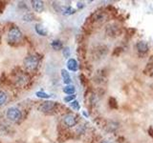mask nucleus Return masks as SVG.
Wrapping results in <instances>:
<instances>
[{
  "mask_svg": "<svg viewBox=\"0 0 153 143\" xmlns=\"http://www.w3.org/2000/svg\"><path fill=\"white\" fill-rule=\"evenodd\" d=\"M22 39V32L16 26H13L9 30L8 32V42L10 44H18Z\"/></svg>",
  "mask_w": 153,
  "mask_h": 143,
  "instance_id": "f257e3e1",
  "label": "nucleus"
},
{
  "mask_svg": "<svg viewBox=\"0 0 153 143\" xmlns=\"http://www.w3.org/2000/svg\"><path fill=\"white\" fill-rule=\"evenodd\" d=\"M23 64L28 71H35L39 65V57L36 55H29L23 60Z\"/></svg>",
  "mask_w": 153,
  "mask_h": 143,
  "instance_id": "f03ea898",
  "label": "nucleus"
},
{
  "mask_svg": "<svg viewBox=\"0 0 153 143\" xmlns=\"http://www.w3.org/2000/svg\"><path fill=\"white\" fill-rule=\"evenodd\" d=\"M7 118L12 122H18L22 117V114L20 110L16 107H10L7 110Z\"/></svg>",
  "mask_w": 153,
  "mask_h": 143,
  "instance_id": "7ed1b4c3",
  "label": "nucleus"
},
{
  "mask_svg": "<svg viewBox=\"0 0 153 143\" xmlns=\"http://www.w3.org/2000/svg\"><path fill=\"white\" fill-rule=\"evenodd\" d=\"M62 122L67 127H74L78 122V116L74 114H66L62 117Z\"/></svg>",
  "mask_w": 153,
  "mask_h": 143,
  "instance_id": "20e7f679",
  "label": "nucleus"
},
{
  "mask_svg": "<svg viewBox=\"0 0 153 143\" xmlns=\"http://www.w3.org/2000/svg\"><path fill=\"white\" fill-rule=\"evenodd\" d=\"M91 19L96 23H103L107 20V13L103 11H96L92 14Z\"/></svg>",
  "mask_w": 153,
  "mask_h": 143,
  "instance_id": "39448f33",
  "label": "nucleus"
},
{
  "mask_svg": "<svg viewBox=\"0 0 153 143\" xmlns=\"http://www.w3.org/2000/svg\"><path fill=\"white\" fill-rule=\"evenodd\" d=\"M106 35L110 37H115L119 35V33L121 32V28H120L117 24H110V25L106 26L105 29Z\"/></svg>",
  "mask_w": 153,
  "mask_h": 143,
  "instance_id": "423d86ee",
  "label": "nucleus"
},
{
  "mask_svg": "<svg viewBox=\"0 0 153 143\" xmlns=\"http://www.w3.org/2000/svg\"><path fill=\"white\" fill-rule=\"evenodd\" d=\"M136 50L140 55H146L149 50V46H148L146 41H139L136 44Z\"/></svg>",
  "mask_w": 153,
  "mask_h": 143,
  "instance_id": "0eeeda50",
  "label": "nucleus"
},
{
  "mask_svg": "<svg viewBox=\"0 0 153 143\" xmlns=\"http://www.w3.org/2000/svg\"><path fill=\"white\" fill-rule=\"evenodd\" d=\"M56 106V102L54 101H46V102H43L39 108H38V110H39L40 112L42 113H48V112H51L53 109L55 108Z\"/></svg>",
  "mask_w": 153,
  "mask_h": 143,
  "instance_id": "6e6552de",
  "label": "nucleus"
},
{
  "mask_svg": "<svg viewBox=\"0 0 153 143\" xmlns=\"http://www.w3.org/2000/svg\"><path fill=\"white\" fill-rule=\"evenodd\" d=\"M31 3L33 11H36V13L43 12V10H44V2L40 1V0H33V1H31Z\"/></svg>",
  "mask_w": 153,
  "mask_h": 143,
  "instance_id": "1a4fd4ad",
  "label": "nucleus"
},
{
  "mask_svg": "<svg viewBox=\"0 0 153 143\" xmlns=\"http://www.w3.org/2000/svg\"><path fill=\"white\" fill-rule=\"evenodd\" d=\"M28 81H29V77L23 73L18 74L16 77V83L17 86H24Z\"/></svg>",
  "mask_w": 153,
  "mask_h": 143,
  "instance_id": "9d476101",
  "label": "nucleus"
},
{
  "mask_svg": "<svg viewBox=\"0 0 153 143\" xmlns=\"http://www.w3.org/2000/svg\"><path fill=\"white\" fill-rule=\"evenodd\" d=\"M35 30H36V32L38 35H40V36H47L48 35V30L43 24H40V23L36 24Z\"/></svg>",
  "mask_w": 153,
  "mask_h": 143,
  "instance_id": "9b49d317",
  "label": "nucleus"
},
{
  "mask_svg": "<svg viewBox=\"0 0 153 143\" xmlns=\"http://www.w3.org/2000/svg\"><path fill=\"white\" fill-rule=\"evenodd\" d=\"M60 13L63 15H71V14H74L76 13V10L71 6H61Z\"/></svg>",
  "mask_w": 153,
  "mask_h": 143,
  "instance_id": "f8f14e48",
  "label": "nucleus"
},
{
  "mask_svg": "<svg viewBox=\"0 0 153 143\" xmlns=\"http://www.w3.org/2000/svg\"><path fill=\"white\" fill-rule=\"evenodd\" d=\"M67 68L72 72L78 71L79 66H78V62H76V60L74 58H70L68 61H67Z\"/></svg>",
  "mask_w": 153,
  "mask_h": 143,
  "instance_id": "ddd939ff",
  "label": "nucleus"
},
{
  "mask_svg": "<svg viewBox=\"0 0 153 143\" xmlns=\"http://www.w3.org/2000/svg\"><path fill=\"white\" fill-rule=\"evenodd\" d=\"M61 76L63 78V82L66 85H70V83L72 82V79H71V76L68 73V71H66L65 69H62L61 70Z\"/></svg>",
  "mask_w": 153,
  "mask_h": 143,
  "instance_id": "4468645a",
  "label": "nucleus"
},
{
  "mask_svg": "<svg viewBox=\"0 0 153 143\" xmlns=\"http://www.w3.org/2000/svg\"><path fill=\"white\" fill-rule=\"evenodd\" d=\"M118 128H119V123L115 122V121H110L107 123V125H106V129H107L108 132L114 133L115 131L118 130Z\"/></svg>",
  "mask_w": 153,
  "mask_h": 143,
  "instance_id": "2eb2a0df",
  "label": "nucleus"
},
{
  "mask_svg": "<svg viewBox=\"0 0 153 143\" xmlns=\"http://www.w3.org/2000/svg\"><path fill=\"white\" fill-rule=\"evenodd\" d=\"M51 46L55 51H59V50L62 49V47H63V46H62V42L60 40H59V39H56V40L53 41L51 43Z\"/></svg>",
  "mask_w": 153,
  "mask_h": 143,
  "instance_id": "dca6fc26",
  "label": "nucleus"
},
{
  "mask_svg": "<svg viewBox=\"0 0 153 143\" xmlns=\"http://www.w3.org/2000/svg\"><path fill=\"white\" fill-rule=\"evenodd\" d=\"M63 92L66 94H74L76 92V87L74 85H66L65 87L63 88Z\"/></svg>",
  "mask_w": 153,
  "mask_h": 143,
  "instance_id": "f3484780",
  "label": "nucleus"
},
{
  "mask_svg": "<svg viewBox=\"0 0 153 143\" xmlns=\"http://www.w3.org/2000/svg\"><path fill=\"white\" fill-rule=\"evenodd\" d=\"M153 70V55H151L149 57V60L147 62V65H146V68L145 69V74H148L149 72H151Z\"/></svg>",
  "mask_w": 153,
  "mask_h": 143,
  "instance_id": "a211bd4d",
  "label": "nucleus"
},
{
  "mask_svg": "<svg viewBox=\"0 0 153 143\" xmlns=\"http://www.w3.org/2000/svg\"><path fill=\"white\" fill-rule=\"evenodd\" d=\"M7 101V94L3 92V91H0V106Z\"/></svg>",
  "mask_w": 153,
  "mask_h": 143,
  "instance_id": "6ab92c4d",
  "label": "nucleus"
},
{
  "mask_svg": "<svg viewBox=\"0 0 153 143\" xmlns=\"http://www.w3.org/2000/svg\"><path fill=\"white\" fill-rule=\"evenodd\" d=\"M36 95L37 97H39V98H49L50 97L49 94H46L45 92H42V91H38V92H36Z\"/></svg>",
  "mask_w": 153,
  "mask_h": 143,
  "instance_id": "aec40b11",
  "label": "nucleus"
},
{
  "mask_svg": "<svg viewBox=\"0 0 153 143\" xmlns=\"http://www.w3.org/2000/svg\"><path fill=\"white\" fill-rule=\"evenodd\" d=\"M109 106L111 107L112 109H116L118 107L117 105V100L115 99L114 97H110L109 98Z\"/></svg>",
  "mask_w": 153,
  "mask_h": 143,
  "instance_id": "412c9836",
  "label": "nucleus"
},
{
  "mask_svg": "<svg viewBox=\"0 0 153 143\" xmlns=\"http://www.w3.org/2000/svg\"><path fill=\"white\" fill-rule=\"evenodd\" d=\"M62 55L65 57V58H68L71 55V51H70V48L69 47H65L63 48V50H62Z\"/></svg>",
  "mask_w": 153,
  "mask_h": 143,
  "instance_id": "4be33fe9",
  "label": "nucleus"
},
{
  "mask_svg": "<svg viewBox=\"0 0 153 143\" xmlns=\"http://www.w3.org/2000/svg\"><path fill=\"white\" fill-rule=\"evenodd\" d=\"M70 105H71V107L73 108L74 110H76V111H79V108H80V106H79V103L76 101V100H74V101H72L71 103H70Z\"/></svg>",
  "mask_w": 153,
  "mask_h": 143,
  "instance_id": "5701e85b",
  "label": "nucleus"
},
{
  "mask_svg": "<svg viewBox=\"0 0 153 143\" xmlns=\"http://www.w3.org/2000/svg\"><path fill=\"white\" fill-rule=\"evenodd\" d=\"M23 19H24V21H33V15L32 13H27L25 14V15L23 16Z\"/></svg>",
  "mask_w": 153,
  "mask_h": 143,
  "instance_id": "b1692460",
  "label": "nucleus"
},
{
  "mask_svg": "<svg viewBox=\"0 0 153 143\" xmlns=\"http://www.w3.org/2000/svg\"><path fill=\"white\" fill-rule=\"evenodd\" d=\"M76 98V95L75 94H71V95H68V97H64V102H72V101H74V99Z\"/></svg>",
  "mask_w": 153,
  "mask_h": 143,
  "instance_id": "393cba45",
  "label": "nucleus"
},
{
  "mask_svg": "<svg viewBox=\"0 0 153 143\" xmlns=\"http://www.w3.org/2000/svg\"><path fill=\"white\" fill-rule=\"evenodd\" d=\"M84 7V4L82 2H78V8L79 9H82Z\"/></svg>",
  "mask_w": 153,
  "mask_h": 143,
  "instance_id": "a878e982",
  "label": "nucleus"
},
{
  "mask_svg": "<svg viewBox=\"0 0 153 143\" xmlns=\"http://www.w3.org/2000/svg\"><path fill=\"white\" fill-rule=\"evenodd\" d=\"M149 135L153 137V128H150L149 129Z\"/></svg>",
  "mask_w": 153,
  "mask_h": 143,
  "instance_id": "bb28decb",
  "label": "nucleus"
},
{
  "mask_svg": "<svg viewBox=\"0 0 153 143\" xmlns=\"http://www.w3.org/2000/svg\"><path fill=\"white\" fill-rule=\"evenodd\" d=\"M100 143H111L109 140H106V139H103V140H102Z\"/></svg>",
  "mask_w": 153,
  "mask_h": 143,
  "instance_id": "cd10ccee",
  "label": "nucleus"
},
{
  "mask_svg": "<svg viewBox=\"0 0 153 143\" xmlns=\"http://www.w3.org/2000/svg\"><path fill=\"white\" fill-rule=\"evenodd\" d=\"M151 72H152V74H153V70H152V71H151Z\"/></svg>",
  "mask_w": 153,
  "mask_h": 143,
  "instance_id": "c85d7f7f",
  "label": "nucleus"
}]
</instances>
